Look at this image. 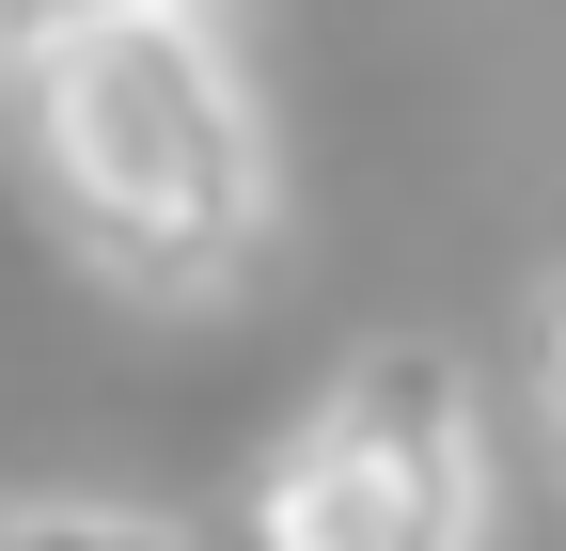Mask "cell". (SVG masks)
I'll list each match as a JSON object with an SVG mask.
<instances>
[{"label": "cell", "mask_w": 566, "mask_h": 551, "mask_svg": "<svg viewBox=\"0 0 566 551\" xmlns=\"http://www.w3.org/2000/svg\"><path fill=\"white\" fill-rule=\"evenodd\" d=\"M17 111H32V189L48 237L142 315H221L268 237H283V158L268 111L237 80V48L205 32V0L174 17H80L17 48Z\"/></svg>", "instance_id": "cell-1"}, {"label": "cell", "mask_w": 566, "mask_h": 551, "mask_svg": "<svg viewBox=\"0 0 566 551\" xmlns=\"http://www.w3.org/2000/svg\"><path fill=\"white\" fill-rule=\"evenodd\" d=\"M488 536V441H472V363L378 331L363 363L252 457L237 551H472Z\"/></svg>", "instance_id": "cell-2"}, {"label": "cell", "mask_w": 566, "mask_h": 551, "mask_svg": "<svg viewBox=\"0 0 566 551\" xmlns=\"http://www.w3.org/2000/svg\"><path fill=\"white\" fill-rule=\"evenodd\" d=\"M0 551H237V520H174V505H0Z\"/></svg>", "instance_id": "cell-3"}, {"label": "cell", "mask_w": 566, "mask_h": 551, "mask_svg": "<svg viewBox=\"0 0 566 551\" xmlns=\"http://www.w3.org/2000/svg\"><path fill=\"white\" fill-rule=\"evenodd\" d=\"M535 426H551V457H566V268L535 284Z\"/></svg>", "instance_id": "cell-4"}, {"label": "cell", "mask_w": 566, "mask_h": 551, "mask_svg": "<svg viewBox=\"0 0 566 551\" xmlns=\"http://www.w3.org/2000/svg\"><path fill=\"white\" fill-rule=\"evenodd\" d=\"M80 17H174V0H0V48H48V32H80Z\"/></svg>", "instance_id": "cell-5"}]
</instances>
